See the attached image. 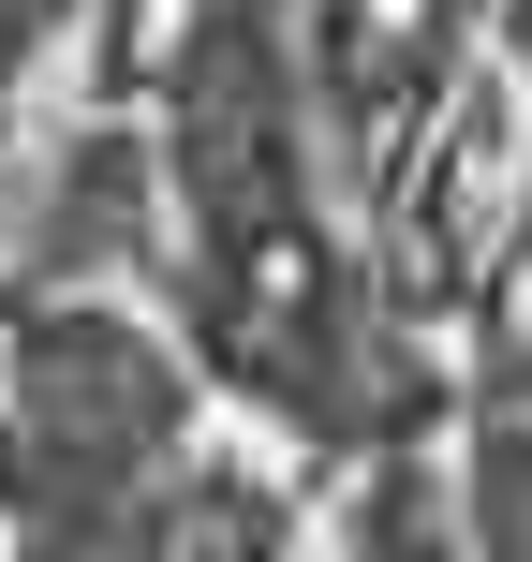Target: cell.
Listing matches in <instances>:
<instances>
[{
  "label": "cell",
  "instance_id": "6da1fadb",
  "mask_svg": "<svg viewBox=\"0 0 532 562\" xmlns=\"http://www.w3.org/2000/svg\"><path fill=\"white\" fill-rule=\"evenodd\" d=\"M459 548L474 562H532V311L488 296L474 311V385H459Z\"/></svg>",
  "mask_w": 532,
  "mask_h": 562
},
{
  "label": "cell",
  "instance_id": "7a4b0ae2",
  "mask_svg": "<svg viewBox=\"0 0 532 562\" xmlns=\"http://www.w3.org/2000/svg\"><path fill=\"white\" fill-rule=\"evenodd\" d=\"M340 562H474L459 548V504L429 488V459H370L355 518H340Z\"/></svg>",
  "mask_w": 532,
  "mask_h": 562
},
{
  "label": "cell",
  "instance_id": "3957f363",
  "mask_svg": "<svg viewBox=\"0 0 532 562\" xmlns=\"http://www.w3.org/2000/svg\"><path fill=\"white\" fill-rule=\"evenodd\" d=\"M503 296L532 311V148H518V237H503Z\"/></svg>",
  "mask_w": 532,
  "mask_h": 562
}]
</instances>
